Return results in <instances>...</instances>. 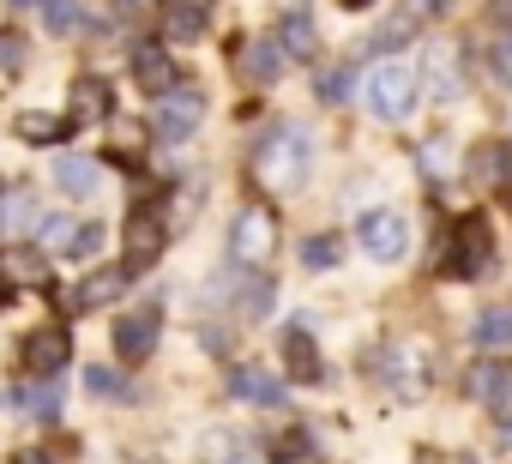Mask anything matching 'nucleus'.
<instances>
[{
    "instance_id": "1",
    "label": "nucleus",
    "mask_w": 512,
    "mask_h": 464,
    "mask_svg": "<svg viewBox=\"0 0 512 464\" xmlns=\"http://www.w3.org/2000/svg\"><path fill=\"white\" fill-rule=\"evenodd\" d=\"M253 181L266 193H296L308 181V133L302 127H272L260 145H253Z\"/></svg>"
},
{
    "instance_id": "2",
    "label": "nucleus",
    "mask_w": 512,
    "mask_h": 464,
    "mask_svg": "<svg viewBox=\"0 0 512 464\" xmlns=\"http://www.w3.org/2000/svg\"><path fill=\"white\" fill-rule=\"evenodd\" d=\"M362 97H368V109H374L380 121H410V115H416V97H422V79H416V67H404V61H374Z\"/></svg>"
},
{
    "instance_id": "3",
    "label": "nucleus",
    "mask_w": 512,
    "mask_h": 464,
    "mask_svg": "<svg viewBox=\"0 0 512 464\" xmlns=\"http://www.w3.org/2000/svg\"><path fill=\"white\" fill-rule=\"evenodd\" d=\"M278 211L266 205V199H253V205H241L235 211V223H229V254L241 260V266H266L272 254H278Z\"/></svg>"
},
{
    "instance_id": "4",
    "label": "nucleus",
    "mask_w": 512,
    "mask_h": 464,
    "mask_svg": "<svg viewBox=\"0 0 512 464\" xmlns=\"http://www.w3.org/2000/svg\"><path fill=\"white\" fill-rule=\"evenodd\" d=\"M488 254H494V236H488V217H458L452 229H446V242H440V272L446 278H476L482 266H488Z\"/></svg>"
},
{
    "instance_id": "5",
    "label": "nucleus",
    "mask_w": 512,
    "mask_h": 464,
    "mask_svg": "<svg viewBox=\"0 0 512 464\" xmlns=\"http://www.w3.org/2000/svg\"><path fill=\"white\" fill-rule=\"evenodd\" d=\"M199 115H205V97H199V85H169L163 97H157V109H151V133L163 139V145H181L193 127H199Z\"/></svg>"
},
{
    "instance_id": "6",
    "label": "nucleus",
    "mask_w": 512,
    "mask_h": 464,
    "mask_svg": "<svg viewBox=\"0 0 512 464\" xmlns=\"http://www.w3.org/2000/svg\"><path fill=\"white\" fill-rule=\"evenodd\" d=\"M380 368H386V386L404 398V404H416V398H428V386H434V362H428V350L422 344H392L386 356H380Z\"/></svg>"
},
{
    "instance_id": "7",
    "label": "nucleus",
    "mask_w": 512,
    "mask_h": 464,
    "mask_svg": "<svg viewBox=\"0 0 512 464\" xmlns=\"http://www.w3.org/2000/svg\"><path fill=\"white\" fill-rule=\"evenodd\" d=\"M362 248L374 260H404L410 254V223L398 211H368L362 217Z\"/></svg>"
},
{
    "instance_id": "8",
    "label": "nucleus",
    "mask_w": 512,
    "mask_h": 464,
    "mask_svg": "<svg viewBox=\"0 0 512 464\" xmlns=\"http://www.w3.org/2000/svg\"><path fill=\"white\" fill-rule=\"evenodd\" d=\"M235 73H241L247 85H272V79L284 73L278 37H253V43H241V49H235Z\"/></svg>"
},
{
    "instance_id": "9",
    "label": "nucleus",
    "mask_w": 512,
    "mask_h": 464,
    "mask_svg": "<svg viewBox=\"0 0 512 464\" xmlns=\"http://www.w3.org/2000/svg\"><path fill=\"white\" fill-rule=\"evenodd\" d=\"M229 392L241 398V404H253V410H284V380L278 374H266V368H235L229 374Z\"/></svg>"
},
{
    "instance_id": "10",
    "label": "nucleus",
    "mask_w": 512,
    "mask_h": 464,
    "mask_svg": "<svg viewBox=\"0 0 512 464\" xmlns=\"http://www.w3.org/2000/svg\"><path fill=\"white\" fill-rule=\"evenodd\" d=\"M37 217H43V205H37V193H31V187L0 193V242H25L31 229H37Z\"/></svg>"
},
{
    "instance_id": "11",
    "label": "nucleus",
    "mask_w": 512,
    "mask_h": 464,
    "mask_svg": "<svg viewBox=\"0 0 512 464\" xmlns=\"http://www.w3.org/2000/svg\"><path fill=\"white\" fill-rule=\"evenodd\" d=\"M151 344H157V314H151V308L115 320V350H121V362H145Z\"/></svg>"
},
{
    "instance_id": "12",
    "label": "nucleus",
    "mask_w": 512,
    "mask_h": 464,
    "mask_svg": "<svg viewBox=\"0 0 512 464\" xmlns=\"http://www.w3.org/2000/svg\"><path fill=\"white\" fill-rule=\"evenodd\" d=\"M67 356H73V338L55 326V332H31L25 338V368L31 374H61L67 368Z\"/></svg>"
},
{
    "instance_id": "13",
    "label": "nucleus",
    "mask_w": 512,
    "mask_h": 464,
    "mask_svg": "<svg viewBox=\"0 0 512 464\" xmlns=\"http://www.w3.org/2000/svg\"><path fill=\"white\" fill-rule=\"evenodd\" d=\"M163 254V217L157 211H133L127 223V266H151Z\"/></svg>"
},
{
    "instance_id": "14",
    "label": "nucleus",
    "mask_w": 512,
    "mask_h": 464,
    "mask_svg": "<svg viewBox=\"0 0 512 464\" xmlns=\"http://www.w3.org/2000/svg\"><path fill=\"white\" fill-rule=\"evenodd\" d=\"M121 284H127V266H103V272H91V278L67 296V308H73V314H91V308L115 302V296H121Z\"/></svg>"
},
{
    "instance_id": "15",
    "label": "nucleus",
    "mask_w": 512,
    "mask_h": 464,
    "mask_svg": "<svg viewBox=\"0 0 512 464\" xmlns=\"http://www.w3.org/2000/svg\"><path fill=\"white\" fill-rule=\"evenodd\" d=\"M109 115H115V91H109V79H97V73L73 79V121H109Z\"/></svg>"
},
{
    "instance_id": "16",
    "label": "nucleus",
    "mask_w": 512,
    "mask_h": 464,
    "mask_svg": "<svg viewBox=\"0 0 512 464\" xmlns=\"http://www.w3.org/2000/svg\"><path fill=\"white\" fill-rule=\"evenodd\" d=\"M284 368L302 380V386H314L326 368H320V344H314V332H302V326H290L284 332Z\"/></svg>"
},
{
    "instance_id": "17",
    "label": "nucleus",
    "mask_w": 512,
    "mask_h": 464,
    "mask_svg": "<svg viewBox=\"0 0 512 464\" xmlns=\"http://www.w3.org/2000/svg\"><path fill=\"white\" fill-rule=\"evenodd\" d=\"M428 85H434L440 103H458V97H464V61H458V49L440 43V49L428 55Z\"/></svg>"
},
{
    "instance_id": "18",
    "label": "nucleus",
    "mask_w": 512,
    "mask_h": 464,
    "mask_svg": "<svg viewBox=\"0 0 512 464\" xmlns=\"http://www.w3.org/2000/svg\"><path fill=\"white\" fill-rule=\"evenodd\" d=\"M133 79H139L151 97H163V91L175 85V67H169V55H163L157 43H139V49H133Z\"/></svg>"
},
{
    "instance_id": "19",
    "label": "nucleus",
    "mask_w": 512,
    "mask_h": 464,
    "mask_svg": "<svg viewBox=\"0 0 512 464\" xmlns=\"http://www.w3.org/2000/svg\"><path fill=\"white\" fill-rule=\"evenodd\" d=\"M470 181L476 187H506L512 181V145H476L470 151Z\"/></svg>"
},
{
    "instance_id": "20",
    "label": "nucleus",
    "mask_w": 512,
    "mask_h": 464,
    "mask_svg": "<svg viewBox=\"0 0 512 464\" xmlns=\"http://www.w3.org/2000/svg\"><path fill=\"white\" fill-rule=\"evenodd\" d=\"M13 133H19L25 145H61V139L73 133V121H61V115H43V109H25V115L13 121Z\"/></svg>"
},
{
    "instance_id": "21",
    "label": "nucleus",
    "mask_w": 512,
    "mask_h": 464,
    "mask_svg": "<svg viewBox=\"0 0 512 464\" xmlns=\"http://www.w3.org/2000/svg\"><path fill=\"white\" fill-rule=\"evenodd\" d=\"M19 404L31 410V416H43V422H55L61 416V404H67V386L55 380V374H37L25 392H19Z\"/></svg>"
},
{
    "instance_id": "22",
    "label": "nucleus",
    "mask_w": 512,
    "mask_h": 464,
    "mask_svg": "<svg viewBox=\"0 0 512 464\" xmlns=\"http://www.w3.org/2000/svg\"><path fill=\"white\" fill-rule=\"evenodd\" d=\"M278 49H284V61H290V55H296V61H314V49H320L314 19H308V13H290V19L278 25Z\"/></svg>"
},
{
    "instance_id": "23",
    "label": "nucleus",
    "mask_w": 512,
    "mask_h": 464,
    "mask_svg": "<svg viewBox=\"0 0 512 464\" xmlns=\"http://www.w3.org/2000/svg\"><path fill=\"white\" fill-rule=\"evenodd\" d=\"M235 314L241 320H266L272 314V302H278V290H272V278H247V284H235Z\"/></svg>"
},
{
    "instance_id": "24",
    "label": "nucleus",
    "mask_w": 512,
    "mask_h": 464,
    "mask_svg": "<svg viewBox=\"0 0 512 464\" xmlns=\"http://www.w3.org/2000/svg\"><path fill=\"white\" fill-rule=\"evenodd\" d=\"M97 181H103V175H97L91 157H73V151L55 157V187H61V193H97Z\"/></svg>"
},
{
    "instance_id": "25",
    "label": "nucleus",
    "mask_w": 512,
    "mask_h": 464,
    "mask_svg": "<svg viewBox=\"0 0 512 464\" xmlns=\"http://www.w3.org/2000/svg\"><path fill=\"white\" fill-rule=\"evenodd\" d=\"M506 380H512V362H476V368L464 374V392H470L476 404H494Z\"/></svg>"
},
{
    "instance_id": "26",
    "label": "nucleus",
    "mask_w": 512,
    "mask_h": 464,
    "mask_svg": "<svg viewBox=\"0 0 512 464\" xmlns=\"http://www.w3.org/2000/svg\"><path fill=\"white\" fill-rule=\"evenodd\" d=\"M470 332H476L482 350H512V308H482Z\"/></svg>"
},
{
    "instance_id": "27",
    "label": "nucleus",
    "mask_w": 512,
    "mask_h": 464,
    "mask_svg": "<svg viewBox=\"0 0 512 464\" xmlns=\"http://www.w3.org/2000/svg\"><path fill=\"white\" fill-rule=\"evenodd\" d=\"M73 229H79V223H73L67 211H43V217H37V229H31V236H37L43 248H61V254H67V242H73Z\"/></svg>"
},
{
    "instance_id": "28",
    "label": "nucleus",
    "mask_w": 512,
    "mask_h": 464,
    "mask_svg": "<svg viewBox=\"0 0 512 464\" xmlns=\"http://www.w3.org/2000/svg\"><path fill=\"white\" fill-rule=\"evenodd\" d=\"M7 278H19V284H49V260H43L37 248H13V254H7Z\"/></svg>"
},
{
    "instance_id": "29",
    "label": "nucleus",
    "mask_w": 512,
    "mask_h": 464,
    "mask_svg": "<svg viewBox=\"0 0 512 464\" xmlns=\"http://www.w3.org/2000/svg\"><path fill=\"white\" fill-rule=\"evenodd\" d=\"M85 386H91V398H109V404L133 398V386H127L115 368H103V362H91V368H85Z\"/></svg>"
},
{
    "instance_id": "30",
    "label": "nucleus",
    "mask_w": 512,
    "mask_h": 464,
    "mask_svg": "<svg viewBox=\"0 0 512 464\" xmlns=\"http://www.w3.org/2000/svg\"><path fill=\"white\" fill-rule=\"evenodd\" d=\"M350 91H356V67L350 61L320 73V103H350Z\"/></svg>"
},
{
    "instance_id": "31",
    "label": "nucleus",
    "mask_w": 512,
    "mask_h": 464,
    "mask_svg": "<svg viewBox=\"0 0 512 464\" xmlns=\"http://www.w3.org/2000/svg\"><path fill=\"white\" fill-rule=\"evenodd\" d=\"M338 260H344V248H338L332 236H314V242H302V266L326 272V266H338Z\"/></svg>"
},
{
    "instance_id": "32",
    "label": "nucleus",
    "mask_w": 512,
    "mask_h": 464,
    "mask_svg": "<svg viewBox=\"0 0 512 464\" xmlns=\"http://www.w3.org/2000/svg\"><path fill=\"white\" fill-rule=\"evenodd\" d=\"M37 7H43L49 31H79V7H73V0H37Z\"/></svg>"
},
{
    "instance_id": "33",
    "label": "nucleus",
    "mask_w": 512,
    "mask_h": 464,
    "mask_svg": "<svg viewBox=\"0 0 512 464\" xmlns=\"http://www.w3.org/2000/svg\"><path fill=\"white\" fill-rule=\"evenodd\" d=\"M97 248H103V223H79L73 242H67V260H91Z\"/></svg>"
},
{
    "instance_id": "34",
    "label": "nucleus",
    "mask_w": 512,
    "mask_h": 464,
    "mask_svg": "<svg viewBox=\"0 0 512 464\" xmlns=\"http://www.w3.org/2000/svg\"><path fill=\"white\" fill-rule=\"evenodd\" d=\"M199 25H205V13H193V7H175V13H169V37H175V43L199 37Z\"/></svg>"
},
{
    "instance_id": "35",
    "label": "nucleus",
    "mask_w": 512,
    "mask_h": 464,
    "mask_svg": "<svg viewBox=\"0 0 512 464\" xmlns=\"http://www.w3.org/2000/svg\"><path fill=\"white\" fill-rule=\"evenodd\" d=\"M416 157H422V169H428V175H446V163H452L446 139H422V145H416Z\"/></svg>"
},
{
    "instance_id": "36",
    "label": "nucleus",
    "mask_w": 512,
    "mask_h": 464,
    "mask_svg": "<svg viewBox=\"0 0 512 464\" xmlns=\"http://www.w3.org/2000/svg\"><path fill=\"white\" fill-rule=\"evenodd\" d=\"M416 25H422V19H410V13H398V19H386V25H380V37H374V43H380V49H392V43H404V37H410Z\"/></svg>"
},
{
    "instance_id": "37",
    "label": "nucleus",
    "mask_w": 512,
    "mask_h": 464,
    "mask_svg": "<svg viewBox=\"0 0 512 464\" xmlns=\"http://www.w3.org/2000/svg\"><path fill=\"white\" fill-rule=\"evenodd\" d=\"M0 67H7V73H19V67H25V37L0 31Z\"/></svg>"
},
{
    "instance_id": "38",
    "label": "nucleus",
    "mask_w": 512,
    "mask_h": 464,
    "mask_svg": "<svg viewBox=\"0 0 512 464\" xmlns=\"http://www.w3.org/2000/svg\"><path fill=\"white\" fill-rule=\"evenodd\" d=\"M314 452H320V446H314L302 428H290V440H278V458H314Z\"/></svg>"
},
{
    "instance_id": "39",
    "label": "nucleus",
    "mask_w": 512,
    "mask_h": 464,
    "mask_svg": "<svg viewBox=\"0 0 512 464\" xmlns=\"http://www.w3.org/2000/svg\"><path fill=\"white\" fill-rule=\"evenodd\" d=\"M446 7H452V0H404L410 19H434V13H446Z\"/></svg>"
},
{
    "instance_id": "40",
    "label": "nucleus",
    "mask_w": 512,
    "mask_h": 464,
    "mask_svg": "<svg viewBox=\"0 0 512 464\" xmlns=\"http://www.w3.org/2000/svg\"><path fill=\"white\" fill-rule=\"evenodd\" d=\"M151 7H157V0H115L121 19H151Z\"/></svg>"
},
{
    "instance_id": "41",
    "label": "nucleus",
    "mask_w": 512,
    "mask_h": 464,
    "mask_svg": "<svg viewBox=\"0 0 512 464\" xmlns=\"http://www.w3.org/2000/svg\"><path fill=\"white\" fill-rule=\"evenodd\" d=\"M488 19H494L500 31H512V0H494V7H488Z\"/></svg>"
},
{
    "instance_id": "42",
    "label": "nucleus",
    "mask_w": 512,
    "mask_h": 464,
    "mask_svg": "<svg viewBox=\"0 0 512 464\" xmlns=\"http://www.w3.org/2000/svg\"><path fill=\"white\" fill-rule=\"evenodd\" d=\"M175 7H193V13H205V7H211V0H175Z\"/></svg>"
},
{
    "instance_id": "43",
    "label": "nucleus",
    "mask_w": 512,
    "mask_h": 464,
    "mask_svg": "<svg viewBox=\"0 0 512 464\" xmlns=\"http://www.w3.org/2000/svg\"><path fill=\"white\" fill-rule=\"evenodd\" d=\"M338 7H350V13H362V7H374V0H338Z\"/></svg>"
},
{
    "instance_id": "44",
    "label": "nucleus",
    "mask_w": 512,
    "mask_h": 464,
    "mask_svg": "<svg viewBox=\"0 0 512 464\" xmlns=\"http://www.w3.org/2000/svg\"><path fill=\"white\" fill-rule=\"evenodd\" d=\"M13 7H25V0H13Z\"/></svg>"
}]
</instances>
